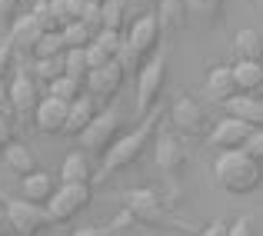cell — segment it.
I'll return each mask as SVG.
<instances>
[{
    "mask_svg": "<svg viewBox=\"0 0 263 236\" xmlns=\"http://www.w3.org/2000/svg\"><path fill=\"white\" fill-rule=\"evenodd\" d=\"M93 44L100 47V50L107 53L110 60H117V57H120V50H123V33H114V30H100V33H93Z\"/></svg>",
    "mask_w": 263,
    "mask_h": 236,
    "instance_id": "cell-32",
    "label": "cell"
},
{
    "mask_svg": "<svg viewBox=\"0 0 263 236\" xmlns=\"http://www.w3.org/2000/svg\"><path fill=\"white\" fill-rule=\"evenodd\" d=\"M7 143H13V123H10V116L0 110V153H4Z\"/></svg>",
    "mask_w": 263,
    "mask_h": 236,
    "instance_id": "cell-40",
    "label": "cell"
},
{
    "mask_svg": "<svg viewBox=\"0 0 263 236\" xmlns=\"http://www.w3.org/2000/svg\"><path fill=\"white\" fill-rule=\"evenodd\" d=\"M87 4H93V7H100V4H107V0H87Z\"/></svg>",
    "mask_w": 263,
    "mask_h": 236,
    "instance_id": "cell-46",
    "label": "cell"
},
{
    "mask_svg": "<svg viewBox=\"0 0 263 236\" xmlns=\"http://www.w3.org/2000/svg\"><path fill=\"white\" fill-rule=\"evenodd\" d=\"M240 153H247L253 160V163L263 166V130H250V136H247V143L240 147Z\"/></svg>",
    "mask_w": 263,
    "mask_h": 236,
    "instance_id": "cell-34",
    "label": "cell"
},
{
    "mask_svg": "<svg viewBox=\"0 0 263 236\" xmlns=\"http://www.w3.org/2000/svg\"><path fill=\"white\" fill-rule=\"evenodd\" d=\"M123 80H127V70H123L117 60H110L107 67H100V70H90L87 80H84V90L93 100H114L117 93H120Z\"/></svg>",
    "mask_w": 263,
    "mask_h": 236,
    "instance_id": "cell-10",
    "label": "cell"
},
{
    "mask_svg": "<svg viewBox=\"0 0 263 236\" xmlns=\"http://www.w3.org/2000/svg\"><path fill=\"white\" fill-rule=\"evenodd\" d=\"M223 4L227 0H183V10H186V20H193L200 27H213L223 17Z\"/></svg>",
    "mask_w": 263,
    "mask_h": 236,
    "instance_id": "cell-22",
    "label": "cell"
},
{
    "mask_svg": "<svg viewBox=\"0 0 263 236\" xmlns=\"http://www.w3.org/2000/svg\"><path fill=\"white\" fill-rule=\"evenodd\" d=\"M90 206V186H57V193L50 196L47 210V223H70L77 213H84Z\"/></svg>",
    "mask_w": 263,
    "mask_h": 236,
    "instance_id": "cell-6",
    "label": "cell"
},
{
    "mask_svg": "<svg viewBox=\"0 0 263 236\" xmlns=\"http://www.w3.org/2000/svg\"><path fill=\"white\" fill-rule=\"evenodd\" d=\"M100 113L97 110V100L90 93H84V96H77V100L67 107V127H64V133H70V136H80L84 130L90 127V120Z\"/></svg>",
    "mask_w": 263,
    "mask_h": 236,
    "instance_id": "cell-17",
    "label": "cell"
},
{
    "mask_svg": "<svg viewBox=\"0 0 263 236\" xmlns=\"http://www.w3.org/2000/svg\"><path fill=\"white\" fill-rule=\"evenodd\" d=\"M123 0H107L100 4V13H103V30H114V33H123Z\"/></svg>",
    "mask_w": 263,
    "mask_h": 236,
    "instance_id": "cell-31",
    "label": "cell"
},
{
    "mask_svg": "<svg viewBox=\"0 0 263 236\" xmlns=\"http://www.w3.org/2000/svg\"><path fill=\"white\" fill-rule=\"evenodd\" d=\"M7 100H10V113L17 120H33V110L40 103V90L27 70H17L13 80L7 83Z\"/></svg>",
    "mask_w": 263,
    "mask_h": 236,
    "instance_id": "cell-8",
    "label": "cell"
},
{
    "mask_svg": "<svg viewBox=\"0 0 263 236\" xmlns=\"http://www.w3.org/2000/svg\"><path fill=\"white\" fill-rule=\"evenodd\" d=\"M44 37V33H40V27L33 24V17L30 13H27V17H20L17 24H13V30H10V44H13V50H17V47H24V50H33V44H37V40Z\"/></svg>",
    "mask_w": 263,
    "mask_h": 236,
    "instance_id": "cell-24",
    "label": "cell"
},
{
    "mask_svg": "<svg viewBox=\"0 0 263 236\" xmlns=\"http://www.w3.org/2000/svg\"><path fill=\"white\" fill-rule=\"evenodd\" d=\"M154 127H157V113H150V116H143V123L134 133H123L120 140L103 153V160H100L103 173H123L127 166H134L137 160L143 156V150H147L150 136H154Z\"/></svg>",
    "mask_w": 263,
    "mask_h": 236,
    "instance_id": "cell-3",
    "label": "cell"
},
{
    "mask_svg": "<svg viewBox=\"0 0 263 236\" xmlns=\"http://www.w3.org/2000/svg\"><path fill=\"white\" fill-rule=\"evenodd\" d=\"M160 37H163V27H160V20H157V13L137 17L134 24L127 27V33H123V50H120V57H117V64H120L123 70H137V64H143V60H150L157 53Z\"/></svg>",
    "mask_w": 263,
    "mask_h": 236,
    "instance_id": "cell-1",
    "label": "cell"
},
{
    "mask_svg": "<svg viewBox=\"0 0 263 236\" xmlns=\"http://www.w3.org/2000/svg\"><path fill=\"white\" fill-rule=\"evenodd\" d=\"M53 193H57V180L47 170H37V173H30V176H24V200H30V203H37V206H47Z\"/></svg>",
    "mask_w": 263,
    "mask_h": 236,
    "instance_id": "cell-21",
    "label": "cell"
},
{
    "mask_svg": "<svg viewBox=\"0 0 263 236\" xmlns=\"http://www.w3.org/2000/svg\"><path fill=\"white\" fill-rule=\"evenodd\" d=\"M17 10H20V0H0V20L4 24H10L17 17Z\"/></svg>",
    "mask_w": 263,
    "mask_h": 236,
    "instance_id": "cell-41",
    "label": "cell"
},
{
    "mask_svg": "<svg viewBox=\"0 0 263 236\" xmlns=\"http://www.w3.org/2000/svg\"><path fill=\"white\" fill-rule=\"evenodd\" d=\"M33 127H37L40 133H47V136L64 133V127H67V103L53 100V96H40L37 110H33Z\"/></svg>",
    "mask_w": 263,
    "mask_h": 236,
    "instance_id": "cell-12",
    "label": "cell"
},
{
    "mask_svg": "<svg viewBox=\"0 0 263 236\" xmlns=\"http://www.w3.org/2000/svg\"><path fill=\"white\" fill-rule=\"evenodd\" d=\"M33 73H37L44 83H53L57 77H64V57H44L33 64Z\"/></svg>",
    "mask_w": 263,
    "mask_h": 236,
    "instance_id": "cell-33",
    "label": "cell"
},
{
    "mask_svg": "<svg viewBox=\"0 0 263 236\" xmlns=\"http://www.w3.org/2000/svg\"><path fill=\"white\" fill-rule=\"evenodd\" d=\"M120 136H123V113L120 110H103V113H97L93 120H90V127L80 133V140H84V153L103 160V153H107Z\"/></svg>",
    "mask_w": 263,
    "mask_h": 236,
    "instance_id": "cell-5",
    "label": "cell"
},
{
    "mask_svg": "<svg viewBox=\"0 0 263 236\" xmlns=\"http://www.w3.org/2000/svg\"><path fill=\"white\" fill-rule=\"evenodd\" d=\"M230 70H233V83H237L240 96H260L263 93V64L237 60Z\"/></svg>",
    "mask_w": 263,
    "mask_h": 236,
    "instance_id": "cell-18",
    "label": "cell"
},
{
    "mask_svg": "<svg viewBox=\"0 0 263 236\" xmlns=\"http://www.w3.org/2000/svg\"><path fill=\"white\" fill-rule=\"evenodd\" d=\"M13 44L10 40H0V80H7V73H10V67H13Z\"/></svg>",
    "mask_w": 263,
    "mask_h": 236,
    "instance_id": "cell-37",
    "label": "cell"
},
{
    "mask_svg": "<svg viewBox=\"0 0 263 236\" xmlns=\"http://www.w3.org/2000/svg\"><path fill=\"white\" fill-rule=\"evenodd\" d=\"M160 27H183L186 24V10L183 0H160V10H157Z\"/></svg>",
    "mask_w": 263,
    "mask_h": 236,
    "instance_id": "cell-28",
    "label": "cell"
},
{
    "mask_svg": "<svg viewBox=\"0 0 263 236\" xmlns=\"http://www.w3.org/2000/svg\"><path fill=\"white\" fill-rule=\"evenodd\" d=\"M4 230H10V223H7V210H4V203H0V236H4Z\"/></svg>",
    "mask_w": 263,
    "mask_h": 236,
    "instance_id": "cell-45",
    "label": "cell"
},
{
    "mask_svg": "<svg viewBox=\"0 0 263 236\" xmlns=\"http://www.w3.org/2000/svg\"><path fill=\"white\" fill-rule=\"evenodd\" d=\"M0 110L10 113V100H7V80H0Z\"/></svg>",
    "mask_w": 263,
    "mask_h": 236,
    "instance_id": "cell-44",
    "label": "cell"
},
{
    "mask_svg": "<svg viewBox=\"0 0 263 236\" xmlns=\"http://www.w3.org/2000/svg\"><path fill=\"white\" fill-rule=\"evenodd\" d=\"M80 24H84L90 33H100L103 30V13H100V7L87 4V13H84V20H80Z\"/></svg>",
    "mask_w": 263,
    "mask_h": 236,
    "instance_id": "cell-36",
    "label": "cell"
},
{
    "mask_svg": "<svg viewBox=\"0 0 263 236\" xmlns=\"http://www.w3.org/2000/svg\"><path fill=\"white\" fill-rule=\"evenodd\" d=\"M206 96H210L213 103H220V107H227L233 96H240L230 67H213V70L206 73Z\"/></svg>",
    "mask_w": 263,
    "mask_h": 236,
    "instance_id": "cell-15",
    "label": "cell"
},
{
    "mask_svg": "<svg viewBox=\"0 0 263 236\" xmlns=\"http://www.w3.org/2000/svg\"><path fill=\"white\" fill-rule=\"evenodd\" d=\"M84 13H87V0H64V20L67 24H80Z\"/></svg>",
    "mask_w": 263,
    "mask_h": 236,
    "instance_id": "cell-35",
    "label": "cell"
},
{
    "mask_svg": "<svg viewBox=\"0 0 263 236\" xmlns=\"http://www.w3.org/2000/svg\"><path fill=\"white\" fill-rule=\"evenodd\" d=\"M84 93H87L84 83H77V80H70V77H57L53 83H47V96H53V100L67 103V107H70L77 96H84Z\"/></svg>",
    "mask_w": 263,
    "mask_h": 236,
    "instance_id": "cell-25",
    "label": "cell"
},
{
    "mask_svg": "<svg viewBox=\"0 0 263 236\" xmlns=\"http://www.w3.org/2000/svg\"><path fill=\"white\" fill-rule=\"evenodd\" d=\"M60 33H64V44H67V50H87V47L93 44V33H90L84 24H67Z\"/></svg>",
    "mask_w": 263,
    "mask_h": 236,
    "instance_id": "cell-30",
    "label": "cell"
},
{
    "mask_svg": "<svg viewBox=\"0 0 263 236\" xmlns=\"http://www.w3.org/2000/svg\"><path fill=\"white\" fill-rule=\"evenodd\" d=\"M213 170H217V183L223 186L227 193H233V196H247V193H253L263 183V166L253 163V160L247 153H240V150L220 153Z\"/></svg>",
    "mask_w": 263,
    "mask_h": 236,
    "instance_id": "cell-2",
    "label": "cell"
},
{
    "mask_svg": "<svg viewBox=\"0 0 263 236\" xmlns=\"http://www.w3.org/2000/svg\"><path fill=\"white\" fill-rule=\"evenodd\" d=\"M70 236H110V230H97V226H87V230H77Z\"/></svg>",
    "mask_w": 263,
    "mask_h": 236,
    "instance_id": "cell-43",
    "label": "cell"
},
{
    "mask_svg": "<svg viewBox=\"0 0 263 236\" xmlns=\"http://www.w3.org/2000/svg\"><path fill=\"white\" fill-rule=\"evenodd\" d=\"M4 163H7V170H10V173H17L20 180L40 170V160H37V153H33V150L27 147V143H17V140L4 147Z\"/></svg>",
    "mask_w": 263,
    "mask_h": 236,
    "instance_id": "cell-16",
    "label": "cell"
},
{
    "mask_svg": "<svg viewBox=\"0 0 263 236\" xmlns=\"http://www.w3.org/2000/svg\"><path fill=\"white\" fill-rule=\"evenodd\" d=\"M123 213H127L130 220H137V223H143V226H170L163 200H160V193H154V190H130L127 193V210Z\"/></svg>",
    "mask_w": 263,
    "mask_h": 236,
    "instance_id": "cell-7",
    "label": "cell"
},
{
    "mask_svg": "<svg viewBox=\"0 0 263 236\" xmlns=\"http://www.w3.org/2000/svg\"><path fill=\"white\" fill-rule=\"evenodd\" d=\"M30 17H33V24L40 27V33H60V30H64V24L57 20V13L50 10V4H47V0H37V4H33Z\"/></svg>",
    "mask_w": 263,
    "mask_h": 236,
    "instance_id": "cell-26",
    "label": "cell"
},
{
    "mask_svg": "<svg viewBox=\"0 0 263 236\" xmlns=\"http://www.w3.org/2000/svg\"><path fill=\"white\" fill-rule=\"evenodd\" d=\"M170 120H174V127L186 136H200L206 130V113L193 96H180L174 103V110H170Z\"/></svg>",
    "mask_w": 263,
    "mask_h": 236,
    "instance_id": "cell-11",
    "label": "cell"
},
{
    "mask_svg": "<svg viewBox=\"0 0 263 236\" xmlns=\"http://www.w3.org/2000/svg\"><path fill=\"white\" fill-rule=\"evenodd\" d=\"M157 163L170 173V176H180L186 166V147L177 133H160L157 140Z\"/></svg>",
    "mask_w": 263,
    "mask_h": 236,
    "instance_id": "cell-13",
    "label": "cell"
},
{
    "mask_svg": "<svg viewBox=\"0 0 263 236\" xmlns=\"http://www.w3.org/2000/svg\"><path fill=\"white\" fill-rule=\"evenodd\" d=\"M4 210H7V223L17 236H37L47 226V210L30 203V200H7Z\"/></svg>",
    "mask_w": 263,
    "mask_h": 236,
    "instance_id": "cell-9",
    "label": "cell"
},
{
    "mask_svg": "<svg viewBox=\"0 0 263 236\" xmlns=\"http://www.w3.org/2000/svg\"><path fill=\"white\" fill-rule=\"evenodd\" d=\"M227 236H253V220L250 217H240L227 226Z\"/></svg>",
    "mask_w": 263,
    "mask_h": 236,
    "instance_id": "cell-39",
    "label": "cell"
},
{
    "mask_svg": "<svg viewBox=\"0 0 263 236\" xmlns=\"http://www.w3.org/2000/svg\"><path fill=\"white\" fill-rule=\"evenodd\" d=\"M84 57H87V67H90V70H100V67H107V64H110V57H107V53H103L97 44H90V47H87Z\"/></svg>",
    "mask_w": 263,
    "mask_h": 236,
    "instance_id": "cell-38",
    "label": "cell"
},
{
    "mask_svg": "<svg viewBox=\"0 0 263 236\" xmlns=\"http://www.w3.org/2000/svg\"><path fill=\"white\" fill-rule=\"evenodd\" d=\"M87 73H90V67H87L84 50H67V53H64V77L84 83V80H87Z\"/></svg>",
    "mask_w": 263,
    "mask_h": 236,
    "instance_id": "cell-29",
    "label": "cell"
},
{
    "mask_svg": "<svg viewBox=\"0 0 263 236\" xmlns=\"http://www.w3.org/2000/svg\"><path fill=\"white\" fill-rule=\"evenodd\" d=\"M163 87H167V57L157 53V57H150L147 64L140 67V73H137V113L140 116L154 113V107L163 96Z\"/></svg>",
    "mask_w": 263,
    "mask_h": 236,
    "instance_id": "cell-4",
    "label": "cell"
},
{
    "mask_svg": "<svg viewBox=\"0 0 263 236\" xmlns=\"http://www.w3.org/2000/svg\"><path fill=\"white\" fill-rule=\"evenodd\" d=\"M227 226H230V220H213L206 230H200L197 236H227Z\"/></svg>",
    "mask_w": 263,
    "mask_h": 236,
    "instance_id": "cell-42",
    "label": "cell"
},
{
    "mask_svg": "<svg viewBox=\"0 0 263 236\" xmlns=\"http://www.w3.org/2000/svg\"><path fill=\"white\" fill-rule=\"evenodd\" d=\"M227 113H230L233 120L247 123L250 130H263V100L260 96H233V100L227 103Z\"/></svg>",
    "mask_w": 263,
    "mask_h": 236,
    "instance_id": "cell-20",
    "label": "cell"
},
{
    "mask_svg": "<svg viewBox=\"0 0 263 236\" xmlns=\"http://www.w3.org/2000/svg\"><path fill=\"white\" fill-rule=\"evenodd\" d=\"M90 176H93V170H90V156L84 150L67 153L64 166H60V183L64 186H90Z\"/></svg>",
    "mask_w": 263,
    "mask_h": 236,
    "instance_id": "cell-19",
    "label": "cell"
},
{
    "mask_svg": "<svg viewBox=\"0 0 263 236\" xmlns=\"http://www.w3.org/2000/svg\"><path fill=\"white\" fill-rule=\"evenodd\" d=\"M247 136H250V127L240 120H233V116H227L223 123H217V130L210 133V143L220 150V153H230V150H240L247 143Z\"/></svg>",
    "mask_w": 263,
    "mask_h": 236,
    "instance_id": "cell-14",
    "label": "cell"
},
{
    "mask_svg": "<svg viewBox=\"0 0 263 236\" xmlns=\"http://www.w3.org/2000/svg\"><path fill=\"white\" fill-rule=\"evenodd\" d=\"M233 53H237V60H250V64H263V33L257 30H237V37H233Z\"/></svg>",
    "mask_w": 263,
    "mask_h": 236,
    "instance_id": "cell-23",
    "label": "cell"
},
{
    "mask_svg": "<svg viewBox=\"0 0 263 236\" xmlns=\"http://www.w3.org/2000/svg\"><path fill=\"white\" fill-rule=\"evenodd\" d=\"M33 57L44 60V57H64L67 53V44H64V33H44V37L33 44Z\"/></svg>",
    "mask_w": 263,
    "mask_h": 236,
    "instance_id": "cell-27",
    "label": "cell"
}]
</instances>
